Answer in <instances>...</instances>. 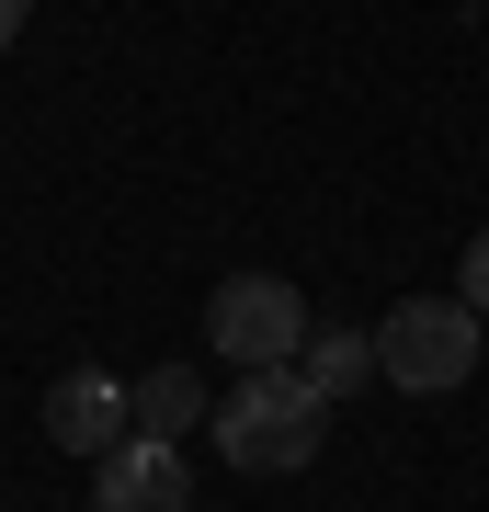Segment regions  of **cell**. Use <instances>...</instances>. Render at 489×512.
<instances>
[{"label":"cell","mask_w":489,"mask_h":512,"mask_svg":"<svg viewBox=\"0 0 489 512\" xmlns=\"http://www.w3.org/2000/svg\"><path fill=\"white\" fill-rule=\"evenodd\" d=\"M205 433L228 444L239 478H296V467H319V444H330V399L296 365H262V376H239L228 399H217Z\"/></svg>","instance_id":"1"},{"label":"cell","mask_w":489,"mask_h":512,"mask_svg":"<svg viewBox=\"0 0 489 512\" xmlns=\"http://www.w3.org/2000/svg\"><path fill=\"white\" fill-rule=\"evenodd\" d=\"M364 365H376V342H364V330H308V353H296V376H308L330 410L364 387Z\"/></svg>","instance_id":"7"},{"label":"cell","mask_w":489,"mask_h":512,"mask_svg":"<svg viewBox=\"0 0 489 512\" xmlns=\"http://www.w3.org/2000/svg\"><path fill=\"white\" fill-rule=\"evenodd\" d=\"M23 23H35V0H0V46H12V35H23Z\"/></svg>","instance_id":"9"},{"label":"cell","mask_w":489,"mask_h":512,"mask_svg":"<svg viewBox=\"0 0 489 512\" xmlns=\"http://www.w3.org/2000/svg\"><path fill=\"white\" fill-rule=\"evenodd\" d=\"M455 296H467V308H478V319H489V228H478V239H467V262H455Z\"/></svg>","instance_id":"8"},{"label":"cell","mask_w":489,"mask_h":512,"mask_svg":"<svg viewBox=\"0 0 489 512\" xmlns=\"http://www.w3.org/2000/svg\"><path fill=\"white\" fill-rule=\"evenodd\" d=\"M91 512H194V467H182V444L126 433L103 467H91Z\"/></svg>","instance_id":"5"},{"label":"cell","mask_w":489,"mask_h":512,"mask_svg":"<svg viewBox=\"0 0 489 512\" xmlns=\"http://www.w3.org/2000/svg\"><path fill=\"white\" fill-rule=\"evenodd\" d=\"M126 433H137V376L69 365V376L46 387V444H69V456H91V467H103Z\"/></svg>","instance_id":"4"},{"label":"cell","mask_w":489,"mask_h":512,"mask_svg":"<svg viewBox=\"0 0 489 512\" xmlns=\"http://www.w3.org/2000/svg\"><path fill=\"white\" fill-rule=\"evenodd\" d=\"M205 353H228L239 376L296 365V353H308V296H296L285 274H228L217 296H205Z\"/></svg>","instance_id":"3"},{"label":"cell","mask_w":489,"mask_h":512,"mask_svg":"<svg viewBox=\"0 0 489 512\" xmlns=\"http://www.w3.org/2000/svg\"><path fill=\"white\" fill-rule=\"evenodd\" d=\"M489 365V319L467 296H399V308L376 319V376L410 387V399H444V387H467Z\"/></svg>","instance_id":"2"},{"label":"cell","mask_w":489,"mask_h":512,"mask_svg":"<svg viewBox=\"0 0 489 512\" xmlns=\"http://www.w3.org/2000/svg\"><path fill=\"white\" fill-rule=\"evenodd\" d=\"M194 421H217V399H205L194 365H148V376H137V433H148V444H182Z\"/></svg>","instance_id":"6"}]
</instances>
